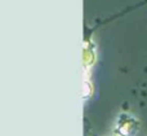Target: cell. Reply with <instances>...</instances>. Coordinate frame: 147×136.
I'll use <instances>...</instances> for the list:
<instances>
[{"label": "cell", "mask_w": 147, "mask_h": 136, "mask_svg": "<svg viewBox=\"0 0 147 136\" xmlns=\"http://www.w3.org/2000/svg\"><path fill=\"white\" fill-rule=\"evenodd\" d=\"M140 123L130 114H120L115 124V134L117 136H134L138 132Z\"/></svg>", "instance_id": "cell-1"}]
</instances>
